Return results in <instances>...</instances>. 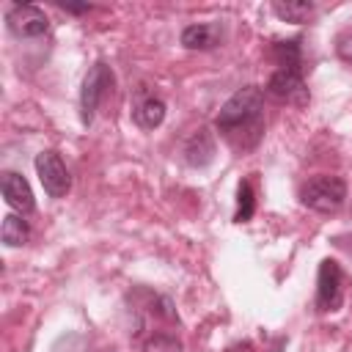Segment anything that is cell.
<instances>
[{
	"instance_id": "8992f818",
	"label": "cell",
	"mask_w": 352,
	"mask_h": 352,
	"mask_svg": "<svg viewBox=\"0 0 352 352\" xmlns=\"http://www.w3.org/2000/svg\"><path fill=\"white\" fill-rule=\"evenodd\" d=\"M6 22H8V30L19 38H38L50 28V19L44 16V11L30 3H14L6 14Z\"/></svg>"
},
{
	"instance_id": "d6986e66",
	"label": "cell",
	"mask_w": 352,
	"mask_h": 352,
	"mask_svg": "<svg viewBox=\"0 0 352 352\" xmlns=\"http://www.w3.org/2000/svg\"><path fill=\"white\" fill-rule=\"evenodd\" d=\"M228 352H250V346H248V344H236V346H231Z\"/></svg>"
},
{
	"instance_id": "8fae6325",
	"label": "cell",
	"mask_w": 352,
	"mask_h": 352,
	"mask_svg": "<svg viewBox=\"0 0 352 352\" xmlns=\"http://www.w3.org/2000/svg\"><path fill=\"white\" fill-rule=\"evenodd\" d=\"M272 14L283 22H308L311 14H314V3H305V0H275L272 3Z\"/></svg>"
},
{
	"instance_id": "9a60e30c",
	"label": "cell",
	"mask_w": 352,
	"mask_h": 352,
	"mask_svg": "<svg viewBox=\"0 0 352 352\" xmlns=\"http://www.w3.org/2000/svg\"><path fill=\"white\" fill-rule=\"evenodd\" d=\"M256 212V198H253V187L250 182H239L236 187V212H234V220L236 223H248Z\"/></svg>"
},
{
	"instance_id": "ac0fdd59",
	"label": "cell",
	"mask_w": 352,
	"mask_h": 352,
	"mask_svg": "<svg viewBox=\"0 0 352 352\" xmlns=\"http://www.w3.org/2000/svg\"><path fill=\"white\" fill-rule=\"evenodd\" d=\"M63 8H66V11H72V14H85V11L91 8V6H69V3H66Z\"/></svg>"
},
{
	"instance_id": "3957f363",
	"label": "cell",
	"mask_w": 352,
	"mask_h": 352,
	"mask_svg": "<svg viewBox=\"0 0 352 352\" xmlns=\"http://www.w3.org/2000/svg\"><path fill=\"white\" fill-rule=\"evenodd\" d=\"M107 88H113V69L104 60H96L88 69V74L82 80V88H80V118H82V124L94 121V113H96L102 96L107 94Z\"/></svg>"
},
{
	"instance_id": "6da1fadb",
	"label": "cell",
	"mask_w": 352,
	"mask_h": 352,
	"mask_svg": "<svg viewBox=\"0 0 352 352\" xmlns=\"http://www.w3.org/2000/svg\"><path fill=\"white\" fill-rule=\"evenodd\" d=\"M261 107H264V94L256 85H245L236 94L228 96V102L220 107L214 126L223 135H236L239 129H258L261 126Z\"/></svg>"
},
{
	"instance_id": "5b68a950",
	"label": "cell",
	"mask_w": 352,
	"mask_h": 352,
	"mask_svg": "<svg viewBox=\"0 0 352 352\" xmlns=\"http://www.w3.org/2000/svg\"><path fill=\"white\" fill-rule=\"evenodd\" d=\"M341 300H344V272L336 258H324L316 275V311L322 314L336 311L341 308Z\"/></svg>"
},
{
	"instance_id": "7c38bea8",
	"label": "cell",
	"mask_w": 352,
	"mask_h": 352,
	"mask_svg": "<svg viewBox=\"0 0 352 352\" xmlns=\"http://www.w3.org/2000/svg\"><path fill=\"white\" fill-rule=\"evenodd\" d=\"M278 69H289V72H302V52H300V38H286V41H275L272 47Z\"/></svg>"
},
{
	"instance_id": "2e32d148",
	"label": "cell",
	"mask_w": 352,
	"mask_h": 352,
	"mask_svg": "<svg viewBox=\"0 0 352 352\" xmlns=\"http://www.w3.org/2000/svg\"><path fill=\"white\" fill-rule=\"evenodd\" d=\"M143 352H182V341L170 333H154L151 338H146Z\"/></svg>"
},
{
	"instance_id": "e0dca14e",
	"label": "cell",
	"mask_w": 352,
	"mask_h": 352,
	"mask_svg": "<svg viewBox=\"0 0 352 352\" xmlns=\"http://www.w3.org/2000/svg\"><path fill=\"white\" fill-rule=\"evenodd\" d=\"M338 55L346 60V63H352V33H344V36H338Z\"/></svg>"
},
{
	"instance_id": "7a4b0ae2",
	"label": "cell",
	"mask_w": 352,
	"mask_h": 352,
	"mask_svg": "<svg viewBox=\"0 0 352 352\" xmlns=\"http://www.w3.org/2000/svg\"><path fill=\"white\" fill-rule=\"evenodd\" d=\"M346 198V184L341 176H327V173H319L314 179H308L302 187H300V201L302 206L314 209V212H336L341 209Z\"/></svg>"
},
{
	"instance_id": "52a82bcc",
	"label": "cell",
	"mask_w": 352,
	"mask_h": 352,
	"mask_svg": "<svg viewBox=\"0 0 352 352\" xmlns=\"http://www.w3.org/2000/svg\"><path fill=\"white\" fill-rule=\"evenodd\" d=\"M267 91L280 102H292V104H305L308 102V88L302 82V72L275 69V74L267 82Z\"/></svg>"
},
{
	"instance_id": "30bf717a",
	"label": "cell",
	"mask_w": 352,
	"mask_h": 352,
	"mask_svg": "<svg viewBox=\"0 0 352 352\" xmlns=\"http://www.w3.org/2000/svg\"><path fill=\"white\" fill-rule=\"evenodd\" d=\"M182 44L187 50H214L220 44V25L214 22H195L182 30Z\"/></svg>"
},
{
	"instance_id": "4fadbf2b",
	"label": "cell",
	"mask_w": 352,
	"mask_h": 352,
	"mask_svg": "<svg viewBox=\"0 0 352 352\" xmlns=\"http://www.w3.org/2000/svg\"><path fill=\"white\" fill-rule=\"evenodd\" d=\"M28 236H30V228H28V223H25L19 214H6V217H3L0 239H3L6 248H19V245L28 242Z\"/></svg>"
},
{
	"instance_id": "5bb4252c",
	"label": "cell",
	"mask_w": 352,
	"mask_h": 352,
	"mask_svg": "<svg viewBox=\"0 0 352 352\" xmlns=\"http://www.w3.org/2000/svg\"><path fill=\"white\" fill-rule=\"evenodd\" d=\"M198 151H204V157L212 160V154H214V140H212L209 129H195V135L187 140L184 154H187V162H190V165L198 162Z\"/></svg>"
},
{
	"instance_id": "277c9868",
	"label": "cell",
	"mask_w": 352,
	"mask_h": 352,
	"mask_svg": "<svg viewBox=\"0 0 352 352\" xmlns=\"http://www.w3.org/2000/svg\"><path fill=\"white\" fill-rule=\"evenodd\" d=\"M36 173L50 198H66V192L72 190V176H69L60 154L52 148L36 154Z\"/></svg>"
},
{
	"instance_id": "9c48e42d",
	"label": "cell",
	"mask_w": 352,
	"mask_h": 352,
	"mask_svg": "<svg viewBox=\"0 0 352 352\" xmlns=\"http://www.w3.org/2000/svg\"><path fill=\"white\" fill-rule=\"evenodd\" d=\"M0 190H3V198L11 209H16L19 214H30L36 209V201H33V190L30 184L25 182V176L14 173V170H6L0 176Z\"/></svg>"
},
{
	"instance_id": "ba28073f",
	"label": "cell",
	"mask_w": 352,
	"mask_h": 352,
	"mask_svg": "<svg viewBox=\"0 0 352 352\" xmlns=\"http://www.w3.org/2000/svg\"><path fill=\"white\" fill-rule=\"evenodd\" d=\"M132 118L140 129H157L165 118V102L160 96H154L151 91H146V85H140L135 91V104H132Z\"/></svg>"
}]
</instances>
